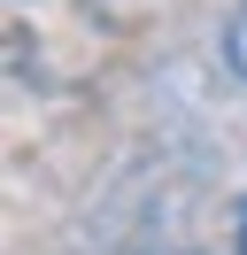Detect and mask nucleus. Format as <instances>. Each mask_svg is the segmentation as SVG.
Segmentation results:
<instances>
[{"mask_svg":"<svg viewBox=\"0 0 247 255\" xmlns=\"http://www.w3.org/2000/svg\"><path fill=\"white\" fill-rule=\"evenodd\" d=\"M240 255H247V201H240Z\"/></svg>","mask_w":247,"mask_h":255,"instance_id":"obj_2","label":"nucleus"},{"mask_svg":"<svg viewBox=\"0 0 247 255\" xmlns=\"http://www.w3.org/2000/svg\"><path fill=\"white\" fill-rule=\"evenodd\" d=\"M224 54H232V70L247 78V8H240L232 23H224Z\"/></svg>","mask_w":247,"mask_h":255,"instance_id":"obj_1","label":"nucleus"}]
</instances>
